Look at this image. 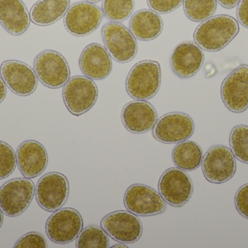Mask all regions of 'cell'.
Instances as JSON below:
<instances>
[{
	"instance_id": "obj_1",
	"label": "cell",
	"mask_w": 248,
	"mask_h": 248,
	"mask_svg": "<svg viewBox=\"0 0 248 248\" xmlns=\"http://www.w3.org/2000/svg\"><path fill=\"white\" fill-rule=\"evenodd\" d=\"M239 31L240 26L235 18L218 15L202 21L194 33V39L203 50L218 52L234 39Z\"/></svg>"
},
{
	"instance_id": "obj_2",
	"label": "cell",
	"mask_w": 248,
	"mask_h": 248,
	"mask_svg": "<svg viewBox=\"0 0 248 248\" xmlns=\"http://www.w3.org/2000/svg\"><path fill=\"white\" fill-rule=\"evenodd\" d=\"M160 83V64L151 60H144L137 63L131 68L127 77L125 87L132 99L146 100L157 94Z\"/></svg>"
},
{
	"instance_id": "obj_3",
	"label": "cell",
	"mask_w": 248,
	"mask_h": 248,
	"mask_svg": "<svg viewBox=\"0 0 248 248\" xmlns=\"http://www.w3.org/2000/svg\"><path fill=\"white\" fill-rule=\"evenodd\" d=\"M62 97L68 110L75 116H81L95 104L98 90L91 79L76 76L64 86Z\"/></svg>"
},
{
	"instance_id": "obj_4",
	"label": "cell",
	"mask_w": 248,
	"mask_h": 248,
	"mask_svg": "<svg viewBox=\"0 0 248 248\" xmlns=\"http://www.w3.org/2000/svg\"><path fill=\"white\" fill-rule=\"evenodd\" d=\"M102 36L106 50L117 62H129L137 55V40L131 31L122 23H106L102 29Z\"/></svg>"
},
{
	"instance_id": "obj_5",
	"label": "cell",
	"mask_w": 248,
	"mask_h": 248,
	"mask_svg": "<svg viewBox=\"0 0 248 248\" xmlns=\"http://www.w3.org/2000/svg\"><path fill=\"white\" fill-rule=\"evenodd\" d=\"M34 184L29 179H15L0 188V209L7 216L21 215L34 195Z\"/></svg>"
},
{
	"instance_id": "obj_6",
	"label": "cell",
	"mask_w": 248,
	"mask_h": 248,
	"mask_svg": "<svg viewBox=\"0 0 248 248\" xmlns=\"http://www.w3.org/2000/svg\"><path fill=\"white\" fill-rule=\"evenodd\" d=\"M34 71L39 81L52 89L65 85L71 76L66 59L54 50L44 51L38 55L34 61Z\"/></svg>"
},
{
	"instance_id": "obj_7",
	"label": "cell",
	"mask_w": 248,
	"mask_h": 248,
	"mask_svg": "<svg viewBox=\"0 0 248 248\" xmlns=\"http://www.w3.org/2000/svg\"><path fill=\"white\" fill-rule=\"evenodd\" d=\"M201 164L205 179L217 184L230 181L237 169L232 151L222 145L211 147L204 156Z\"/></svg>"
},
{
	"instance_id": "obj_8",
	"label": "cell",
	"mask_w": 248,
	"mask_h": 248,
	"mask_svg": "<svg viewBox=\"0 0 248 248\" xmlns=\"http://www.w3.org/2000/svg\"><path fill=\"white\" fill-rule=\"evenodd\" d=\"M69 183L64 175L52 172L41 178L36 187V198L41 208L49 212L61 209L68 199Z\"/></svg>"
},
{
	"instance_id": "obj_9",
	"label": "cell",
	"mask_w": 248,
	"mask_h": 248,
	"mask_svg": "<svg viewBox=\"0 0 248 248\" xmlns=\"http://www.w3.org/2000/svg\"><path fill=\"white\" fill-rule=\"evenodd\" d=\"M103 10L89 1L75 3L64 17L65 29L76 36H86L94 32L103 18Z\"/></svg>"
},
{
	"instance_id": "obj_10",
	"label": "cell",
	"mask_w": 248,
	"mask_h": 248,
	"mask_svg": "<svg viewBox=\"0 0 248 248\" xmlns=\"http://www.w3.org/2000/svg\"><path fill=\"white\" fill-rule=\"evenodd\" d=\"M195 131V124L189 115L182 112L166 114L156 122L153 135L163 144H178L189 139Z\"/></svg>"
},
{
	"instance_id": "obj_11",
	"label": "cell",
	"mask_w": 248,
	"mask_h": 248,
	"mask_svg": "<svg viewBox=\"0 0 248 248\" xmlns=\"http://www.w3.org/2000/svg\"><path fill=\"white\" fill-rule=\"evenodd\" d=\"M83 228V220L78 211L62 208L54 213L46 224L48 237L54 243L63 245L78 237Z\"/></svg>"
},
{
	"instance_id": "obj_12",
	"label": "cell",
	"mask_w": 248,
	"mask_h": 248,
	"mask_svg": "<svg viewBox=\"0 0 248 248\" xmlns=\"http://www.w3.org/2000/svg\"><path fill=\"white\" fill-rule=\"evenodd\" d=\"M158 189L165 202L179 208L190 199L193 193V184L185 172L173 167L163 173L159 181Z\"/></svg>"
},
{
	"instance_id": "obj_13",
	"label": "cell",
	"mask_w": 248,
	"mask_h": 248,
	"mask_svg": "<svg viewBox=\"0 0 248 248\" xmlns=\"http://www.w3.org/2000/svg\"><path fill=\"white\" fill-rule=\"evenodd\" d=\"M124 201L129 212L140 216L158 215L166 210V203L161 195L150 186L140 183L127 189Z\"/></svg>"
},
{
	"instance_id": "obj_14",
	"label": "cell",
	"mask_w": 248,
	"mask_h": 248,
	"mask_svg": "<svg viewBox=\"0 0 248 248\" xmlns=\"http://www.w3.org/2000/svg\"><path fill=\"white\" fill-rule=\"evenodd\" d=\"M221 99L226 107L234 113L248 108V65L243 64L230 73L223 82Z\"/></svg>"
},
{
	"instance_id": "obj_15",
	"label": "cell",
	"mask_w": 248,
	"mask_h": 248,
	"mask_svg": "<svg viewBox=\"0 0 248 248\" xmlns=\"http://www.w3.org/2000/svg\"><path fill=\"white\" fill-rule=\"evenodd\" d=\"M101 226L112 239L125 244L138 241L142 234L141 221L135 214L128 211H115L108 214L103 218Z\"/></svg>"
},
{
	"instance_id": "obj_16",
	"label": "cell",
	"mask_w": 248,
	"mask_h": 248,
	"mask_svg": "<svg viewBox=\"0 0 248 248\" xmlns=\"http://www.w3.org/2000/svg\"><path fill=\"white\" fill-rule=\"evenodd\" d=\"M0 73L7 87L17 96H29L37 87L36 73L31 67L21 61H4L0 66Z\"/></svg>"
},
{
	"instance_id": "obj_17",
	"label": "cell",
	"mask_w": 248,
	"mask_h": 248,
	"mask_svg": "<svg viewBox=\"0 0 248 248\" xmlns=\"http://www.w3.org/2000/svg\"><path fill=\"white\" fill-rule=\"evenodd\" d=\"M122 120L124 126L129 132L144 133L154 128L157 120V112L148 102L134 100L124 106Z\"/></svg>"
},
{
	"instance_id": "obj_18",
	"label": "cell",
	"mask_w": 248,
	"mask_h": 248,
	"mask_svg": "<svg viewBox=\"0 0 248 248\" xmlns=\"http://www.w3.org/2000/svg\"><path fill=\"white\" fill-rule=\"evenodd\" d=\"M203 52L192 42H182L173 50L170 66L173 72L181 78L193 77L203 65Z\"/></svg>"
},
{
	"instance_id": "obj_19",
	"label": "cell",
	"mask_w": 248,
	"mask_h": 248,
	"mask_svg": "<svg viewBox=\"0 0 248 248\" xmlns=\"http://www.w3.org/2000/svg\"><path fill=\"white\" fill-rule=\"evenodd\" d=\"M17 163L20 172L27 179L42 174L48 163V155L45 147L33 140L25 141L17 150Z\"/></svg>"
},
{
	"instance_id": "obj_20",
	"label": "cell",
	"mask_w": 248,
	"mask_h": 248,
	"mask_svg": "<svg viewBox=\"0 0 248 248\" xmlns=\"http://www.w3.org/2000/svg\"><path fill=\"white\" fill-rule=\"evenodd\" d=\"M79 66L84 75L92 80H100L110 74L113 64L107 50L100 44L93 43L83 50Z\"/></svg>"
},
{
	"instance_id": "obj_21",
	"label": "cell",
	"mask_w": 248,
	"mask_h": 248,
	"mask_svg": "<svg viewBox=\"0 0 248 248\" xmlns=\"http://www.w3.org/2000/svg\"><path fill=\"white\" fill-rule=\"evenodd\" d=\"M30 22V14L22 0H0V23L10 34H23Z\"/></svg>"
},
{
	"instance_id": "obj_22",
	"label": "cell",
	"mask_w": 248,
	"mask_h": 248,
	"mask_svg": "<svg viewBox=\"0 0 248 248\" xmlns=\"http://www.w3.org/2000/svg\"><path fill=\"white\" fill-rule=\"evenodd\" d=\"M129 27L134 37L141 41H150L160 36L163 29V22L155 12L142 9L133 15Z\"/></svg>"
},
{
	"instance_id": "obj_23",
	"label": "cell",
	"mask_w": 248,
	"mask_h": 248,
	"mask_svg": "<svg viewBox=\"0 0 248 248\" xmlns=\"http://www.w3.org/2000/svg\"><path fill=\"white\" fill-rule=\"evenodd\" d=\"M70 3V0H39L31 9V20L38 26L53 24L65 16Z\"/></svg>"
},
{
	"instance_id": "obj_24",
	"label": "cell",
	"mask_w": 248,
	"mask_h": 248,
	"mask_svg": "<svg viewBox=\"0 0 248 248\" xmlns=\"http://www.w3.org/2000/svg\"><path fill=\"white\" fill-rule=\"evenodd\" d=\"M203 158L202 149L197 143L185 141L173 149L172 159L178 168L185 171H193L201 166Z\"/></svg>"
},
{
	"instance_id": "obj_25",
	"label": "cell",
	"mask_w": 248,
	"mask_h": 248,
	"mask_svg": "<svg viewBox=\"0 0 248 248\" xmlns=\"http://www.w3.org/2000/svg\"><path fill=\"white\" fill-rule=\"evenodd\" d=\"M184 10L192 21L202 22L211 17L217 7V0H184Z\"/></svg>"
},
{
	"instance_id": "obj_26",
	"label": "cell",
	"mask_w": 248,
	"mask_h": 248,
	"mask_svg": "<svg viewBox=\"0 0 248 248\" xmlns=\"http://www.w3.org/2000/svg\"><path fill=\"white\" fill-rule=\"evenodd\" d=\"M110 241L107 233L97 226H90L81 231L77 240L78 248H107Z\"/></svg>"
},
{
	"instance_id": "obj_27",
	"label": "cell",
	"mask_w": 248,
	"mask_h": 248,
	"mask_svg": "<svg viewBox=\"0 0 248 248\" xmlns=\"http://www.w3.org/2000/svg\"><path fill=\"white\" fill-rule=\"evenodd\" d=\"M134 6V0H103L102 8L108 19L120 23L131 16Z\"/></svg>"
},
{
	"instance_id": "obj_28",
	"label": "cell",
	"mask_w": 248,
	"mask_h": 248,
	"mask_svg": "<svg viewBox=\"0 0 248 248\" xmlns=\"http://www.w3.org/2000/svg\"><path fill=\"white\" fill-rule=\"evenodd\" d=\"M231 151L234 157L248 164V126L240 125L234 127L230 137Z\"/></svg>"
},
{
	"instance_id": "obj_29",
	"label": "cell",
	"mask_w": 248,
	"mask_h": 248,
	"mask_svg": "<svg viewBox=\"0 0 248 248\" xmlns=\"http://www.w3.org/2000/svg\"><path fill=\"white\" fill-rule=\"evenodd\" d=\"M16 167L14 150L7 143L0 141V180L8 177Z\"/></svg>"
},
{
	"instance_id": "obj_30",
	"label": "cell",
	"mask_w": 248,
	"mask_h": 248,
	"mask_svg": "<svg viewBox=\"0 0 248 248\" xmlns=\"http://www.w3.org/2000/svg\"><path fill=\"white\" fill-rule=\"evenodd\" d=\"M16 248H45L46 242L42 234L30 232L20 237L15 246Z\"/></svg>"
},
{
	"instance_id": "obj_31",
	"label": "cell",
	"mask_w": 248,
	"mask_h": 248,
	"mask_svg": "<svg viewBox=\"0 0 248 248\" xmlns=\"http://www.w3.org/2000/svg\"><path fill=\"white\" fill-rule=\"evenodd\" d=\"M149 7L160 14L171 13L182 5L184 0H147Z\"/></svg>"
},
{
	"instance_id": "obj_32",
	"label": "cell",
	"mask_w": 248,
	"mask_h": 248,
	"mask_svg": "<svg viewBox=\"0 0 248 248\" xmlns=\"http://www.w3.org/2000/svg\"><path fill=\"white\" fill-rule=\"evenodd\" d=\"M234 203L239 214L248 219V183L238 189L235 195Z\"/></svg>"
},
{
	"instance_id": "obj_33",
	"label": "cell",
	"mask_w": 248,
	"mask_h": 248,
	"mask_svg": "<svg viewBox=\"0 0 248 248\" xmlns=\"http://www.w3.org/2000/svg\"><path fill=\"white\" fill-rule=\"evenodd\" d=\"M237 16L240 24L248 29V0H240L237 7Z\"/></svg>"
},
{
	"instance_id": "obj_34",
	"label": "cell",
	"mask_w": 248,
	"mask_h": 248,
	"mask_svg": "<svg viewBox=\"0 0 248 248\" xmlns=\"http://www.w3.org/2000/svg\"><path fill=\"white\" fill-rule=\"evenodd\" d=\"M224 8L231 9L236 7L240 0H217Z\"/></svg>"
},
{
	"instance_id": "obj_35",
	"label": "cell",
	"mask_w": 248,
	"mask_h": 248,
	"mask_svg": "<svg viewBox=\"0 0 248 248\" xmlns=\"http://www.w3.org/2000/svg\"><path fill=\"white\" fill-rule=\"evenodd\" d=\"M7 88H6L5 83L3 79L0 77V103L5 99Z\"/></svg>"
},
{
	"instance_id": "obj_36",
	"label": "cell",
	"mask_w": 248,
	"mask_h": 248,
	"mask_svg": "<svg viewBox=\"0 0 248 248\" xmlns=\"http://www.w3.org/2000/svg\"><path fill=\"white\" fill-rule=\"evenodd\" d=\"M3 223V215H2V211L0 209V228H1V225H2Z\"/></svg>"
},
{
	"instance_id": "obj_37",
	"label": "cell",
	"mask_w": 248,
	"mask_h": 248,
	"mask_svg": "<svg viewBox=\"0 0 248 248\" xmlns=\"http://www.w3.org/2000/svg\"><path fill=\"white\" fill-rule=\"evenodd\" d=\"M112 248H128L127 246H124V245H118V246H113V247Z\"/></svg>"
},
{
	"instance_id": "obj_38",
	"label": "cell",
	"mask_w": 248,
	"mask_h": 248,
	"mask_svg": "<svg viewBox=\"0 0 248 248\" xmlns=\"http://www.w3.org/2000/svg\"><path fill=\"white\" fill-rule=\"evenodd\" d=\"M87 1L91 3H97L99 2L100 1H101V0H87Z\"/></svg>"
}]
</instances>
